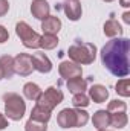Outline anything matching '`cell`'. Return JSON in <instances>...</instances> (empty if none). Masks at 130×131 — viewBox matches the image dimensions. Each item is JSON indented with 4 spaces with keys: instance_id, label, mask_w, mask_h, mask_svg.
I'll return each mask as SVG.
<instances>
[{
    "instance_id": "cell-32",
    "label": "cell",
    "mask_w": 130,
    "mask_h": 131,
    "mask_svg": "<svg viewBox=\"0 0 130 131\" xmlns=\"http://www.w3.org/2000/svg\"><path fill=\"white\" fill-rule=\"evenodd\" d=\"M104 2H113V0H104Z\"/></svg>"
},
{
    "instance_id": "cell-22",
    "label": "cell",
    "mask_w": 130,
    "mask_h": 131,
    "mask_svg": "<svg viewBox=\"0 0 130 131\" xmlns=\"http://www.w3.org/2000/svg\"><path fill=\"white\" fill-rule=\"evenodd\" d=\"M110 125L115 128H124L127 125V114L124 113H115L110 114Z\"/></svg>"
},
{
    "instance_id": "cell-7",
    "label": "cell",
    "mask_w": 130,
    "mask_h": 131,
    "mask_svg": "<svg viewBox=\"0 0 130 131\" xmlns=\"http://www.w3.org/2000/svg\"><path fill=\"white\" fill-rule=\"evenodd\" d=\"M34 70L31 55L28 53H18L14 58V73L20 75V76H29Z\"/></svg>"
},
{
    "instance_id": "cell-2",
    "label": "cell",
    "mask_w": 130,
    "mask_h": 131,
    "mask_svg": "<svg viewBox=\"0 0 130 131\" xmlns=\"http://www.w3.org/2000/svg\"><path fill=\"white\" fill-rule=\"evenodd\" d=\"M69 58L77 64H92L97 58V47L92 43L77 40L67 50Z\"/></svg>"
},
{
    "instance_id": "cell-26",
    "label": "cell",
    "mask_w": 130,
    "mask_h": 131,
    "mask_svg": "<svg viewBox=\"0 0 130 131\" xmlns=\"http://www.w3.org/2000/svg\"><path fill=\"white\" fill-rule=\"evenodd\" d=\"M9 11V3L8 0H0V17H3Z\"/></svg>"
},
{
    "instance_id": "cell-33",
    "label": "cell",
    "mask_w": 130,
    "mask_h": 131,
    "mask_svg": "<svg viewBox=\"0 0 130 131\" xmlns=\"http://www.w3.org/2000/svg\"><path fill=\"white\" fill-rule=\"evenodd\" d=\"M104 131H106V130H104Z\"/></svg>"
},
{
    "instance_id": "cell-30",
    "label": "cell",
    "mask_w": 130,
    "mask_h": 131,
    "mask_svg": "<svg viewBox=\"0 0 130 131\" xmlns=\"http://www.w3.org/2000/svg\"><path fill=\"white\" fill-rule=\"evenodd\" d=\"M119 5L124 6V8H129L130 6V0H119Z\"/></svg>"
},
{
    "instance_id": "cell-5",
    "label": "cell",
    "mask_w": 130,
    "mask_h": 131,
    "mask_svg": "<svg viewBox=\"0 0 130 131\" xmlns=\"http://www.w3.org/2000/svg\"><path fill=\"white\" fill-rule=\"evenodd\" d=\"M64 98L63 92L57 87H49L46 89L44 92H41V95L37 99V105L48 110V111H52L58 104H61V101Z\"/></svg>"
},
{
    "instance_id": "cell-10",
    "label": "cell",
    "mask_w": 130,
    "mask_h": 131,
    "mask_svg": "<svg viewBox=\"0 0 130 131\" xmlns=\"http://www.w3.org/2000/svg\"><path fill=\"white\" fill-rule=\"evenodd\" d=\"M63 9H64V14L67 15V18L70 21H77L80 20L81 14H83V9H81V3L78 0H66L63 3Z\"/></svg>"
},
{
    "instance_id": "cell-25",
    "label": "cell",
    "mask_w": 130,
    "mask_h": 131,
    "mask_svg": "<svg viewBox=\"0 0 130 131\" xmlns=\"http://www.w3.org/2000/svg\"><path fill=\"white\" fill-rule=\"evenodd\" d=\"M25 130L26 131H48V127L44 122H38V121H34L29 119L25 125Z\"/></svg>"
},
{
    "instance_id": "cell-28",
    "label": "cell",
    "mask_w": 130,
    "mask_h": 131,
    "mask_svg": "<svg viewBox=\"0 0 130 131\" xmlns=\"http://www.w3.org/2000/svg\"><path fill=\"white\" fill-rule=\"evenodd\" d=\"M6 127H8V119L0 113V130H5Z\"/></svg>"
},
{
    "instance_id": "cell-16",
    "label": "cell",
    "mask_w": 130,
    "mask_h": 131,
    "mask_svg": "<svg viewBox=\"0 0 130 131\" xmlns=\"http://www.w3.org/2000/svg\"><path fill=\"white\" fill-rule=\"evenodd\" d=\"M104 34L110 38H115V37H119L123 34V28L115 18H110L104 23Z\"/></svg>"
},
{
    "instance_id": "cell-11",
    "label": "cell",
    "mask_w": 130,
    "mask_h": 131,
    "mask_svg": "<svg viewBox=\"0 0 130 131\" xmlns=\"http://www.w3.org/2000/svg\"><path fill=\"white\" fill-rule=\"evenodd\" d=\"M41 29H43V34L57 35L61 29V20L57 15H48L44 20H41Z\"/></svg>"
},
{
    "instance_id": "cell-12",
    "label": "cell",
    "mask_w": 130,
    "mask_h": 131,
    "mask_svg": "<svg viewBox=\"0 0 130 131\" xmlns=\"http://www.w3.org/2000/svg\"><path fill=\"white\" fill-rule=\"evenodd\" d=\"M49 3L46 0H32V5H31V12L35 18L38 20H44L48 15H49Z\"/></svg>"
},
{
    "instance_id": "cell-15",
    "label": "cell",
    "mask_w": 130,
    "mask_h": 131,
    "mask_svg": "<svg viewBox=\"0 0 130 131\" xmlns=\"http://www.w3.org/2000/svg\"><path fill=\"white\" fill-rule=\"evenodd\" d=\"M66 87L70 93L78 95V93H84V90L87 89V81L83 78H73V79H67Z\"/></svg>"
},
{
    "instance_id": "cell-20",
    "label": "cell",
    "mask_w": 130,
    "mask_h": 131,
    "mask_svg": "<svg viewBox=\"0 0 130 131\" xmlns=\"http://www.w3.org/2000/svg\"><path fill=\"white\" fill-rule=\"evenodd\" d=\"M23 93H25V96L29 99V101H37L38 96L41 95V90H40V87H38L37 84L28 82V84H25V87H23Z\"/></svg>"
},
{
    "instance_id": "cell-3",
    "label": "cell",
    "mask_w": 130,
    "mask_h": 131,
    "mask_svg": "<svg viewBox=\"0 0 130 131\" xmlns=\"http://www.w3.org/2000/svg\"><path fill=\"white\" fill-rule=\"evenodd\" d=\"M87 121L89 114L81 108H64L57 116V122L61 128H81Z\"/></svg>"
},
{
    "instance_id": "cell-9",
    "label": "cell",
    "mask_w": 130,
    "mask_h": 131,
    "mask_svg": "<svg viewBox=\"0 0 130 131\" xmlns=\"http://www.w3.org/2000/svg\"><path fill=\"white\" fill-rule=\"evenodd\" d=\"M31 60H32V66L34 70L40 72V73H49L52 70V63L51 60L43 53V52H35L31 55Z\"/></svg>"
},
{
    "instance_id": "cell-19",
    "label": "cell",
    "mask_w": 130,
    "mask_h": 131,
    "mask_svg": "<svg viewBox=\"0 0 130 131\" xmlns=\"http://www.w3.org/2000/svg\"><path fill=\"white\" fill-rule=\"evenodd\" d=\"M29 119H34V121L48 124L49 119H51V111H48V110H44V108L35 105V107L32 108V111H31V117H29Z\"/></svg>"
},
{
    "instance_id": "cell-8",
    "label": "cell",
    "mask_w": 130,
    "mask_h": 131,
    "mask_svg": "<svg viewBox=\"0 0 130 131\" xmlns=\"http://www.w3.org/2000/svg\"><path fill=\"white\" fill-rule=\"evenodd\" d=\"M58 72L64 79H73V78H81L83 69L81 66L73 63V61H63L58 66Z\"/></svg>"
},
{
    "instance_id": "cell-4",
    "label": "cell",
    "mask_w": 130,
    "mask_h": 131,
    "mask_svg": "<svg viewBox=\"0 0 130 131\" xmlns=\"http://www.w3.org/2000/svg\"><path fill=\"white\" fill-rule=\"evenodd\" d=\"M5 114L11 121H20L26 111V104L17 93H6L5 96Z\"/></svg>"
},
{
    "instance_id": "cell-1",
    "label": "cell",
    "mask_w": 130,
    "mask_h": 131,
    "mask_svg": "<svg viewBox=\"0 0 130 131\" xmlns=\"http://www.w3.org/2000/svg\"><path fill=\"white\" fill-rule=\"evenodd\" d=\"M129 47L130 41L127 38H113L101 49L103 66L118 78L127 76L130 72Z\"/></svg>"
},
{
    "instance_id": "cell-17",
    "label": "cell",
    "mask_w": 130,
    "mask_h": 131,
    "mask_svg": "<svg viewBox=\"0 0 130 131\" xmlns=\"http://www.w3.org/2000/svg\"><path fill=\"white\" fill-rule=\"evenodd\" d=\"M0 67L3 70V78L9 79L14 75V58L9 57V55L0 57Z\"/></svg>"
},
{
    "instance_id": "cell-18",
    "label": "cell",
    "mask_w": 130,
    "mask_h": 131,
    "mask_svg": "<svg viewBox=\"0 0 130 131\" xmlns=\"http://www.w3.org/2000/svg\"><path fill=\"white\" fill-rule=\"evenodd\" d=\"M58 44V38L57 35H51V34H43L40 37V47H43L44 50H52L55 49Z\"/></svg>"
},
{
    "instance_id": "cell-24",
    "label": "cell",
    "mask_w": 130,
    "mask_h": 131,
    "mask_svg": "<svg viewBox=\"0 0 130 131\" xmlns=\"http://www.w3.org/2000/svg\"><path fill=\"white\" fill-rule=\"evenodd\" d=\"M72 104L75 108H86L90 102H89V96L86 93H78V95H73Z\"/></svg>"
},
{
    "instance_id": "cell-29",
    "label": "cell",
    "mask_w": 130,
    "mask_h": 131,
    "mask_svg": "<svg viewBox=\"0 0 130 131\" xmlns=\"http://www.w3.org/2000/svg\"><path fill=\"white\" fill-rule=\"evenodd\" d=\"M123 20H124V23H127V25L130 23V12L129 11H126V12L123 14Z\"/></svg>"
},
{
    "instance_id": "cell-13",
    "label": "cell",
    "mask_w": 130,
    "mask_h": 131,
    "mask_svg": "<svg viewBox=\"0 0 130 131\" xmlns=\"http://www.w3.org/2000/svg\"><path fill=\"white\" fill-rule=\"evenodd\" d=\"M92 124L98 131H104L107 127H110V114L107 110H98L92 117Z\"/></svg>"
},
{
    "instance_id": "cell-27",
    "label": "cell",
    "mask_w": 130,
    "mask_h": 131,
    "mask_svg": "<svg viewBox=\"0 0 130 131\" xmlns=\"http://www.w3.org/2000/svg\"><path fill=\"white\" fill-rule=\"evenodd\" d=\"M8 38H9V34L8 31L0 25V43H5V41H8Z\"/></svg>"
},
{
    "instance_id": "cell-21",
    "label": "cell",
    "mask_w": 130,
    "mask_h": 131,
    "mask_svg": "<svg viewBox=\"0 0 130 131\" xmlns=\"http://www.w3.org/2000/svg\"><path fill=\"white\" fill-rule=\"evenodd\" d=\"M126 110H127L126 102H123V101H119V99H113V101H110V102H109V105H107V113H109V114L124 113Z\"/></svg>"
},
{
    "instance_id": "cell-6",
    "label": "cell",
    "mask_w": 130,
    "mask_h": 131,
    "mask_svg": "<svg viewBox=\"0 0 130 131\" xmlns=\"http://www.w3.org/2000/svg\"><path fill=\"white\" fill-rule=\"evenodd\" d=\"M15 32L18 35V38L22 40V43H23L25 47H29V49L40 47V37L41 35H38L35 31H32V28L28 23L18 21L15 25Z\"/></svg>"
},
{
    "instance_id": "cell-31",
    "label": "cell",
    "mask_w": 130,
    "mask_h": 131,
    "mask_svg": "<svg viewBox=\"0 0 130 131\" xmlns=\"http://www.w3.org/2000/svg\"><path fill=\"white\" fill-rule=\"evenodd\" d=\"M0 79H3V70H2V67H0Z\"/></svg>"
},
{
    "instance_id": "cell-14",
    "label": "cell",
    "mask_w": 130,
    "mask_h": 131,
    "mask_svg": "<svg viewBox=\"0 0 130 131\" xmlns=\"http://www.w3.org/2000/svg\"><path fill=\"white\" fill-rule=\"evenodd\" d=\"M89 96H90V99H92L94 102L103 104V102H106V99L109 98V92H107V89H106L104 85L95 84V85H92V89L89 90Z\"/></svg>"
},
{
    "instance_id": "cell-23",
    "label": "cell",
    "mask_w": 130,
    "mask_h": 131,
    "mask_svg": "<svg viewBox=\"0 0 130 131\" xmlns=\"http://www.w3.org/2000/svg\"><path fill=\"white\" fill-rule=\"evenodd\" d=\"M116 93L121 95L123 98H129L130 96V81L127 78L119 79V81L116 82Z\"/></svg>"
}]
</instances>
